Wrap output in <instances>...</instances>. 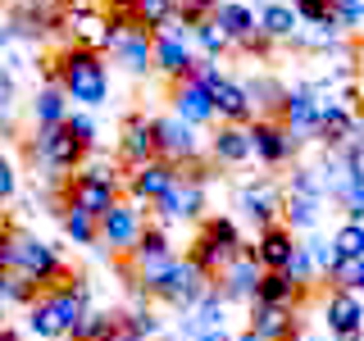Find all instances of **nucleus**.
Returning <instances> with one entry per match:
<instances>
[{
    "instance_id": "7c9ffc66",
    "label": "nucleus",
    "mask_w": 364,
    "mask_h": 341,
    "mask_svg": "<svg viewBox=\"0 0 364 341\" xmlns=\"http://www.w3.org/2000/svg\"><path fill=\"white\" fill-rule=\"evenodd\" d=\"M191 45H196V55H205V60H219V55H228L237 41L219 28V18H205L200 28H191Z\"/></svg>"
},
{
    "instance_id": "b1692460",
    "label": "nucleus",
    "mask_w": 364,
    "mask_h": 341,
    "mask_svg": "<svg viewBox=\"0 0 364 341\" xmlns=\"http://www.w3.org/2000/svg\"><path fill=\"white\" fill-rule=\"evenodd\" d=\"M282 205H287V200H282L273 187H264V182H259V187H242V196H237L242 219H250L259 232H264V227H273V223H282Z\"/></svg>"
},
{
    "instance_id": "dca6fc26",
    "label": "nucleus",
    "mask_w": 364,
    "mask_h": 341,
    "mask_svg": "<svg viewBox=\"0 0 364 341\" xmlns=\"http://www.w3.org/2000/svg\"><path fill=\"white\" fill-rule=\"evenodd\" d=\"M259 282H264V264H259L255 246H246L242 255H237L232 264L219 273V291H223V301H250V305H255Z\"/></svg>"
},
{
    "instance_id": "c03bdc74",
    "label": "nucleus",
    "mask_w": 364,
    "mask_h": 341,
    "mask_svg": "<svg viewBox=\"0 0 364 341\" xmlns=\"http://www.w3.org/2000/svg\"><path fill=\"white\" fill-rule=\"evenodd\" d=\"M18 105V87H14V77H9V68L0 64V119H9Z\"/></svg>"
},
{
    "instance_id": "473e14b6",
    "label": "nucleus",
    "mask_w": 364,
    "mask_h": 341,
    "mask_svg": "<svg viewBox=\"0 0 364 341\" xmlns=\"http://www.w3.org/2000/svg\"><path fill=\"white\" fill-rule=\"evenodd\" d=\"M296 14H301L305 28H328V32H341V18L333 9V0H291Z\"/></svg>"
},
{
    "instance_id": "6ab92c4d",
    "label": "nucleus",
    "mask_w": 364,
    "mask_h": 341,
    "mask_svg": "<svg viewBox=\"0 0 364 341\" xmlns=\"http://www.w3.org/2000/svg\"><path fill=\"white\" fill-rule=\"evenodd\" d=\"M119 155H123L128 168L146 164V159H159L155 119H146V114H128V119H123V136H119Z\"/></svg>"
},
{
    "instance_id": "f257e3e1",
    "label": "nucleus",
    "mask_w": 364,
    "mask_h": 341,
    "mask_svg": "<svg viewBox=\"0 0 364 341\" xmlns=\"http://www.w3.org/2000/svg\"><path fill=\"white\" fill-rule=\"evenodd\" d=\"M46 82H60L68 100L96 109L109 100V68L96 50H82V45H64L60 55L46 60Z\"/></svg>"
},
{
    "instance_id": "864d4df0",
    "label": "nucleus",
    "mask_w": 364,
    "mask_h": 341,
    "mask_svg": "<svg viewBox=\"0 0 364 341\" xmlns=\"http://www.w3.org/2000/svg\"><path fill=\"white\" fill-rule=\"evenodd\" d=\"M5 328H9V305L0 301V332H5Z\"/></svg>"
},
{
    "instance_id": "09e8293b",
    "label": "nucleus",
    "mask_w": 364,
    "mask_h": 341,
    "mask_svg": "<svg viewBox=\"0 0 364 341\" xmlns=\"http://www.w3.org/2000/svg\"><path fill=\"white\" fill-rule=\"evenodd\" d=\"M191 77H196V82H205V87H214V82H219V77H228V73H219V60H205V55H200V60H196V73H191Z\"/></svg>"
},
{
    "instance_id": "9b49d317",
    "label": "nucleus",
    "mask_w": 364,
    "mask_h": 341,
    "mask_svg": "<svg viewBox=\"0 0 364 341\" xmlns=\"http://www.w3.org/2000/svg\"><path fill=\"white\" fill-rule=\"evenodd\" d=\"M146 227H151L146 223V210L123 196L109 214H100V246H105L109 255H132V250L141 246Z\"/></svg>"
},
{
    "instance_id": "ddd939ff",
    "label": "nucleus",
    "mask_w": 364,
    "mask_h": 341,
    "mask_svg": "<svg viewBox=\"0 0 364 341\" xmlns=\"http://www.w3.org/2000/svg\"><path fill=\"white\" fill-rule=\"evenodd\" d=\"M155 136H159V159H168V164H178V168L200 164V132L191 128L187 119H178V114L155 119Z\"/></svg>"
},
{
    "instance_id": "a878e982",
    "label": "nucleus",
    "mask_w": 364,
    "mask_h": 341,
    "mask_svg": "<svg viewBox=\"0 0 364 341\" xmlns=\"http://www.w3.org/2000/svg\"><path fill=\"white\" fill-rule=\"evenodd\" d=\"M68 114H73V100L64 96L60 82H46L37 96H32V123H37V128H64Z\"/></svg>"
},
{
    "instance_id": "f03ea898",
    "label": "nucleus",
    "mask_w": 364,
    "mask_h": 341,
    "mask_svg": "<svg viewBox=\"0 0 364 341\" xmlns=\"http://www.w3.org/2000/svg\"><path fill=\"white\" fill-rule=\"evenodd\" d=\"M87 310H91V287L82 278H73V282H64V287L41 291L37 301L28 305V332L41 337V341H68Z\"/></svg>"
},
{
    "instance_id": "58836bf2",
    "label": "nucleus",
    "mask_w": 364,
    "mask_h": 341,
    "mask_svg": "<svg viewBox=\"0 0 364 341\" xmlns=\"http://www.w3.org/2000/svg\"><path fill=\"white\" fill-rule=\"evenodd\" d=\"M123 323H128V332L141 337V341L159 332V314L151 310V305H136V310H128V314H123Z\"/></svg>"
},
{
    "instance_id": "5fc2aeb1",
    "label": "nucleus",
    "mask_w": 364,
    "mask_h": 341,
    "mask_svg": "<svg viewBox=\"0 0 364 341\" xmlns=\"http://www.w3.org/2000/svg\"><path fill=\"white\" fill-rule=\"evenodd\" d=\"M237 341H264V337H259V332H255V328H246V332H242V337H237Z\"/></svg>"
},
{
    "instance_id": "c85d7f7f",
    "label": "nucleus",
    "mask_w": 364,
    "mask_h": 341,
    "mask_svg": "<svg viewBox=\"0 0 364 341\" xmlns=\"http://www.w3.org/2000/svg\"><path fill=\"white\" fill-rule=\"evenodd\" d=\"M214 18H219V28L237 41V50H242L250 37H259V32H264V28H259V14H255V9H250V5H237V0H223Z\"/></svg>"
},
{
    "instance_id": "4468645a",
    "label": "nucleus",
    "mask_w": 364,
    "mask_h": 341,
    "mask_svg": "<svg viewBox=\"0 0 364 341\" xmlns=\"http://www.w3.org/2000/svg\"><path fill=\"white\" fill-rule=\"evenodd\" d=\"M250 141H255V159H259V164H269V168L296 159V151L305 146L282 119H255V123H250Z\"/></svg>"
},
{
    "instance_id": "ea45409f",
    "label": "nucleus",
    "mask_w": 364,
    "mask_h": 341,
    "mask_svg": "<svg viewBox=\"0 0 364 341\" xmlns=\"http://www.w3.org/2000/svg\"><path fill=\"white\" fill-rule=\"evenodd\" d=\"M337 200H341V210H346V219L364 223V182H346V187L337 191Z\"/></svg>"
},
{
    "instance_id": "423d86ee",
    "label": "nucleus",
    "mask_w": 364,
    "mask_h": 341,
    "mask_svg": "<svg viewBox=\"0 0 364 341\" xmlns=\"http://www.w3.org/2000/svg\"><path fill=\"white\" fill-rule=\"evenodd\" d=\"M14 273H23L28 282H37L41 291L73 282V278H68L64 255H60V250H55L50 242L32 237V232H18V237H14Z\"/></svg>"
},
{
    "instance_id": "39448f33",
    "label": "nucleus",
    "mask_w": 364,
    "mask_h": 341,
    "mask_svg": "<svg viewBox=\"0 0 364 341\" xmlns=\"http://www.w3.org/2000/svg\"><path fill=\"white\" fill-rule=\"evenodd\" d=\"M28 155L37 159L41 168H50V178H60V182H64V178H73L77 168L87 164L91 146L64 123V128H37V141L28 146Z\"/></svg>"
},
{
    "instance_id": "49530a36",
    "label": "nucleus",
    "mask_w": 364,
    "mask_h": 341,
    "mask_svg": "<svg viewBox=\"0 0 364 341\" xmlns=\"http://www.w3.org/2000/svg\"><path fill=\"white\" fill-rule=\"evenodd\" d=\"M68 128H73V132H77V136H82V141L91 146V151H96V119H91V114L73 109V114H68Z\"/></svg>"
},
{
    "instance_id": "4be33fe9",
    "label": "nucleus",
    "mask_w": 364,
    "mask_h": 341,
    "mask_svg": "<svg viewBox=\"0 0 364 341\" xmlns=\"http://www.w3.org/2000/svg\"><path fill=\"white\" fill-rule=\"evenodd\" d=\"M210 91H214V114H219V123H237V128H250V119H255V100H250L246 82L219 77V82H214Z\"/></svg>"
},
{
    "instance_id": "13d9d810",
    "label": "nucleus",
    "mask_w": 364,
    "mask_h": 341,
    "mask_svg": "<svg viewBox=\"0 0 364 341\" xmlns=\"http://www.w3.org/2000/svg\"><path fill=\"white\" fill-rule=\"evenodd\" d=\"M168 341H187V337H168Z\"/></svg>"
},
{
    "instance_id": "20e7f679",
    "label": "nucleus",
    "mask_w": 364,
    "mask_h": 341,
    "mask_svg": "<svg viewBox=\"0 0 364 341\" xmlns=\"http://www.w3.org/2000/svg\"><path fill=\"white\" fill-rule=\"evenodd\" d=\"M242 250H246L242 227H237L232 219H223V214H214V219H205V223H200V232L191 237L187 259H191V264H200L205 273H210V278H219V273L232 264Z\"/></svg>"
},
{
    "instance_id": "7ed1b4c3",
    "label": "nucleus",
    "mask_w": 364,
    "mask_h": 341,
    "mask_svg": "<svg viewBox=\"0 0 364 341\" xmlns=\"http://www.w3.org/2000/svg\"><path fill=\"white\" fill-rule=\"evenodd\" d=\"M119 200H123V182H119V173H114L109 164L77 168L73 178H64V191H60L64 210H82V214H91V219L109 214ZM55 214H60V210H55Z\"/></svg>"
},
{
    "instance_id": "393cba45",
    "label": "nucleus",
    "mask_w": 364,
    "mask_h": 341,
    "mask_svg": "<svg viewBox=\"0 0 364 341\" xmlns=\"http://www.w3.org/2000/svg\"><path fill=\"white\" fill-rule=\"evenodd\" d=\"M114 60H119L128 73H151L155 68V32H123L114 41Z\"/></svg>"
},
{
    "instance_id": "603ef678",
    "label": "nucleus",
    "mask_w": 364,
    "mask_h": 341,
    "mask_svg": "<svg viewBox=\"0 0 364 341\" xmlns=\"http://www.w3.org/2000/svg\"><path fill=\"white\" fill-rule=\"evenodd\" d=\"M0 341H23V332H18V328H5V332H0Z\"/></svg>"
},
{
    "instance_id": "37998d69",
    "label": "nucleus",
    "mask_w": 364,
    "mask_h": 341,
    "mask_svg": "<svg viewBox=\"0 0 364 341\" xmlns=\"http://www.w3.org/2000/svg\"><path fill=\"white\" fill-rule=\"evenodd\" d=\"M305 246H310L314 250V264H318V273H323V282H328V273H333L337 269V246H333V237H328V242H305Z\"/></svg>"
},
{
    "instance_id": "6e6552de",
    "label": "nucleus",
    "mask_w": 364,
    "mask_h": 341,
    "mask_svg": "<svg viewBox=\"0 0 364 341\" xmlns=\"http://www.w3.org/2000/svg\"><path fill=\"white\" fill-rule=\"evenodd\" d=\"M196 45H191V28L178 14L155 32V68L168 77V82H182V77L196 73Z\"/></svg>"
},
{
    "instance_id": "f8f14e48",
    "label": "nucleus",
    "mask_w": 364,
    "mask_h": 341,
    "mask_svg": "<svg viewBox=\"0 0 364 341\" xmlns=\"http://www.w3.org/2000/svg\"><path fill=\"white\" fill-rule=\"evenodd\" d=\"M323 323L333 341H364V296L333 287L323 296Z\"/></svg>"
},
{
    "instance_id": "bb28decb",
    "label": "nucleus",
    "mask_w": 364,
    "mask_h": 341,
    "mask_svg": "<svg viewBox=\"0 0 364 341\" xmlns=\"http://www.w3.org/2000/svg\"><path fill=\"white\" fill-rule=\"evenodd\" d=\"M259 28H264L269 41H296V32H301L305 23H301L291 0H264V5H259Z\"/></svg>"
},
{
    "instance_id": "72a5a7b5",
    "label": "nucleus",
    "mask_w": 364,
    "mask_h": 341,
    "mask_svg": "<svg viewBox=\"0 0 364 341\" xmlns=\"http://www.w3.org/2000/svg\"><path fill=\"white\" fill-rule=\"evenodd\" d=\"M318 205H323V200L287 196V205H282V223H287L291 232H310V227H318Z\"/></svg>"
},
{
    "instance_id": "a211bd4d",
    "label": "nucleus",
    "mask_w": 364,
    "mask_h": 341,
    "mask_svg": "<svg viewBox=\"0 0 364 341\" xmlns=\"http://www.w3.org/2000/svg\"><path fill=\"white\" fill-rule=\"evenodd\" d=\"M250 328H255L264 341H301L305 337V323L291 305H250Z\"/></svg>"
},
{
    "instance_id": "f3484780",
    "label": "nucleus",
    "mask_w": 364,
    "mask_h": 341,
    "mask_svg": "<svg viewBox=\"0 0 364 341\" xmlns=\"http://www.w3.org/2000/svg\"><path fill=\"white\" fill-rule=\"evenodd\" d=\"M168 100H173V114H178V119H187L191 128H205V123L219 119V114H214V91L205 87V82H196V77H182V82H173Z\"/></svg>"
},
{
    "instance_id": "6e6d98bb",
    "label": "nucleus",
    "mask_w": 364,
    "mask_h": 341,
    "mask_svg": "<svg viewBox=\"0 0 364 341\" xmlns=\"http://www.w3.org/2000/svg\"><path fill=\"white\" fill-rule=\"evenodd\" d=\"M196 341H228L223 332H205V337H196Z\"/></svg>"
},
{
    "instance_id": "4c0bfd02",
    "label": "nucleus",
    "mask_w": 364,
    "mask_h": 341,
    "mask_svg": "<svg viewBox=\"0 0 364 341\" xmlns=\"http://www.w3.org/2000/svg\"><path fill=\"white\" fill-rule=\"evenodd\" d=\"M219 5H223V0H173V14L187 23V28H200L205 18L219 14Z\"/></svg>"
},
{
    "instance_id": "1a4fd4ad",
    "label": "nucleus",
    "mask_w": 364,
    "mask_h": 341,
    "mask_svg": "<svg viewBox=\"0 0 364 341\" xmlns=\"http://www.w3.org/2000/svg\"><path fill=\"white\" fill-rule=\"evenodd\" d=\"M210 287H214L210 273H205L200 264H191V259L182 255L178 264H173V269H168L164 278H159L155 287H151V296H155V301H164V305H173V310H196L200 296L210 291Z\"/></svg>"
},
{
    "instance_id": "3c124183",
    "label": "nucleus",
    "mask_w": 364,
    "mask_h": 341,
    "mask_svg": "<svg viewBox=\"0 0 364 341\" xmlns=\"http://www.w3.org/2000/svg\"><path fill=\"white\" fill-rule=\"evenodd\" d=\"M9 227V200H0V232Z\"/></svg>"
},
{
    "instance_id": "c756f323",
    "label": "nucleus",
    "mask_w": 364,
    "mask_h": 341,
    "mask_svg": "<svg viewBox=\"0 0 364 341\" xmlns=\"http://www.w3.org/2000/svg\"><path fill=\"white\" fill-rule=\"evenodd\" d=\"M305 291H310V287H301L291 273H264L255 301H259V305H291V310H296V305L305 301Z\"/></svg>"
},
{
    "instance_id": "5701e85b",
    "label": "nucleus",
    "mask_w": 364,
    "mask_h": 341,
    "mask_svg": "<svg viewBox=\"0 0 364 341\" xmlns=\"http://www.w3.org/2000/svg\"><path fill=\"white\" fill-rule=\"evenodd\" d=\"M210 159L228 168H242L255 159V141H250V128H237V123H219V132L210 136Z\"/></svg>"
},
{
    "instance_id": "e433bc0d",
    "label": "nucleus",
    "mask_w": 364,
    "mask_h": 341,
    "mask_svg": "<svg viewBox=\"0 0 364 341\" xmlns=\"http://www.w3.org/2000/svg\"><path fill=\"white\" fill-rule=\"evenodd\" d=\"M328 282H333V287H341V291L364 296V259H337V269L328 273Z\"/></svg>"
},
{
    "instance_id": "8fccbe9b",
    "label": "nucleus",
    "mask_w": 364,
    "mask_h": 341,
    "mask_svg": "<svg viewBox=\"0 0 364 341\" xmlns=\"http://www.w3.org/2000/svg\"><path fill=\"white\" fill-rule=\"evenodd\" d=\"M14 227H5V232H0V269H14Z\"/></svg>"
},
{
    "instance_id": "c9c22d12",
    "label": "nucleus",
    "mask_w": 364,
    "mask_h": 341,
    "mask_svg": "<svg viewBox=\"0 0 364 341\" xmlns=\"http://www.w3.org/2000/svg\"><path fill=\"white\" fill-rule=\"evenodd\" d=\"M333 246H337V255L341 259H364V223H355V219H346L333 232Z\"/></svg>"
},
{
    "instance_id": "79ce46f5",
    "label": "nucleus",
    "mask_w": 364,
    "mask_h": 341,
    "mask_svg": "<svg viewBox=\"0 0 364 341\" xmlns=\"http://www.w3.org/2000/svg\"><path fill=\"white\" fill-rule=\"evenodd\" d=\"M341 164H346V178L350 182H364V136H355V141L346 146V151H337Z\"/></svg>"
},
{
    "instance_id": "0eeeda50",
    "label": "nucleus",
    "mask_w": 364,
    "mask_h": 341,
    "mask_svg": "<svg viewBox=\"0 0 364 341\" xmlns=\"http://www.w3.org/2000/svg\"><path fill=\"white\" fill-rule=\"evenodd\" d=\"M205 178H210V173H205V164H187V168H178V182L155 200L159 227L200 219V210H205Z\"/></svg>"
},
{
    "instance_id": "a18cd8bd",
    "label": "nucleus",
    "mask_w": 364,
    "mask_h": 341,
    "mask_svg": "<svg viewBox=\"0 0 364 341\" xmlns=\"http://www.w3.org/2000/svg\"><path fill=\"white\" fill-rule=\"evenodd\" d=\"M333 9H337L341 28H360L364 23V0H333Z\"/></svg>"
},
{
    "instance_id": "a19ab883",
    "label": "nucleus",
    "mask_w": 364,
    "mask_h": 341,
    "mask_svg": "<svg viewBox=\"0 0 364 341\" xmlns=\"http://www.w3.org/2000/svg\"><path fill=\"white\" fill-rule=\"evenodd\" d=\"M132 255H173V242H168V227H146L141 246Z\"/></svg>"
},
{
    "instance_id": "2eb2a0df",
    "label": "nucleus",
    "mask_w": 364,
    "mask_h": 341,
    "mask_svg": "<svg viewBox=\"0 0 364 341\" xmlns=\"http://www.w3.org/2000/svg\"><path fill=\"white\" fill-rule=\"evenodd\" d=\"M173 182H178V164H168V159H146V164L128 168L123 191H128V200H136V205H155Z\"/></svg>"
},
{
    "instance_id": "de8ad7c7",
    "label": "nucleus",
    "mask_w": 364,
    "mask_h": 341,
    "mask_svg": "<svg viewBox=\"0 0 364 341\" xmlns=\"http://www.w3.org/2000/svg\"><path fill=\"white\" fill-rule=\"evenodd\" d=\"M14 191H18V168L9 155H0V200H9Z\"/></svg>"
},
{
    "instance_id": "cd10ccee",
    "label": "nucleus",
    "mask_w": 364,
    "mask_h": 341,
    "mask_svg": "<svg viewBox=\"0 0 364 341\" xmlns=\"http://www.w3.org/2000/svg\"><path fill=\"white\" fill-rule=\"evenodd\" d=\"M123 332H128V323H123L119 310H96V305H91L68 341H119Z\"/></svg>"
},
{
    "instance_id": "9d476101",
    "label": "nucleus",
    "mask_w": 364,
    "mask_h": 341,
    "mask_svg": "<svg viewBox=\"0 0 364 341\" xmlns=\"http://www.w3.org/2000/svg\"><path fill=\"white\" fill-rule=\"evenodd\" d=\"M60 28L68 32V45H82V50H114V18L100 5H64Z\"/></svg>"
},
{
    "instance_id": "2f4dec72",
    "label": "nucleus",
    "mask_w": 364,
    "mask_h": 341,
    "mask_svg": "<svg viewBox=\"0 0 364 341\" xmlns=\"http://www.w3.org/2000/svg\"><path fill=\"white\" fill-rule=\"evenodd\" d=\"M60 227H64L68 242H77V246H100V219H91L82 210H64L60 205Z\"/></svg>"
},
{
    "instance_id": "f704fd0d",
    "label": "nucleus",
    "mask_w": 364,
    "mask_h": 341,
    "mask_svg": "<svg viewBox=\"0 0 364 341\" xmlns=\"http://www.w3.org/2000/svg\"><path fill=\"white\" fill-rule=\"evenodd\" d=\"M291 196H305V200H323L328 196V182H323V168H291Z\"/></svg>"
},
{
    "instance_id": "412c9836",
    "label": "nucleus",
    "mask_w": 364,
    "mask_h": 341,
    "mask_svg": "<svg viewBox=\"0 0 364 341\" xmlns=\"http://www.w3.org/2000/svg\"><path fill=\"white\" fill-rule=\"evenodd\" d=\"M296 250H301V242H296V232L287 223H273L264 232H255V255H259V264H264V273H287Z\"/></svg>"
},
{
    "instance_id": "4d7b16f0",
    "label": "nucleus",
    "mask_w": 364,
    "mask_h": 341,
    "mask_svg": "<svg viewBox=\"0 0 364 341\" xmlns=\"http://www.w3.org/2000/svg\"><path fill=\"white\" fill-rule=\"evenodd\" d=\"M301 341H323V337H314V332H305V337H301Z\"/></svg>"
},
{
    "instance_id": "aec40b11",
    "label": "nucleus",
    "mask_w": 364,
    "mask_h": 341,
    "mask_svg": "<svg viewBox=\"0 0 364 341\" xmlns=\"http://www.w3.org/2000/svg\"><path fill=\"white\" fill-rule=\"evenodd\" d=\"M318 100H323L318 87H291L287 105H282V123H287L301 141H318Z\"/></svg>"
}]
</instances>
